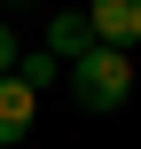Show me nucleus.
<instances>
[{"instance_id":"nucleus-1","label":"nucleus","mask_w":141,"mask_h":149,"mask_svg":"<svg viewBox=\"0 0 141 149\" xmlns=\"http://www.w3.org/2000/svg\"><path fill=\"white\" fill-rule=\"evenodd\" d=\"M71 94H78V110H94V118H102V110H126V94H133V55L110 47V39L86 47V55L71 63Z\"/></svg>"},{"instance_id":"nucleus-2","label":"nucleus","mask_w":141,"mask_h":149,"mask_svg":"<svg viewBox=\"0 0 141 149\" xmlns=\"http://www.w3.org/2000/svg\"><path fill=\"white\" fill-rule=\"evenodd\" d=\"M31 118H39V86L24 79V71H0V149H16L31 134Z\"/></svg>"},{"instance_id":"nucleus-3","label":"nucleus","mask_w":141,"mask_h":149,"mask_svg":"<svg viewBox=\"0 0 141 149\" xmlns=\"http://www.w3.org/2000/svg\"><path fill=\"white\" fill-rule=\"evenodd\" d=\"M47 47H55L63 63H78L86 47H102V31H94V16H86V8H55V24H47Z\"/></svg>"},{"instance_id":"nucleus-4","label":"nucleus","mask_w":141,"mask_h":149,"mask_svg":"<svg viewBox=\"0 0 141 149\" xmlns=\"http://www.w3.org/2000/svg\"><path fill=\"white\" fill-rule=\"evenodd\" d=\"M86 16L110 47H141V0H86Z\"/></svg>"},{"instance_id":"nucleus-5","label":"nucleus","mask_w":141,"mask_h":149,"mask_svg":"<svg viewBox=\"0 0 141 149\" xmlns=\"http://www.w3.org/2000/svg\"><path fill=\"white\" fill-rule=\"evenodd\" d=\"M16 71H24L31 86H47V79L63 71V55H55V47H31V55H16Z\"/></svg>"},{"instance_id":"nucleus-6","label":"nucleus","mask_w":141,"mask_h":149,"mask_svg":"<svg viewBox=\"0 0 141 149\" xmlns=\"http://www.w3.org/2000/svg\"><path fill=\"white\" fill-rule=\"evenodd\" d=\"M0 71H16V31L0 24Z\"/></svg>"}]
</instances>
